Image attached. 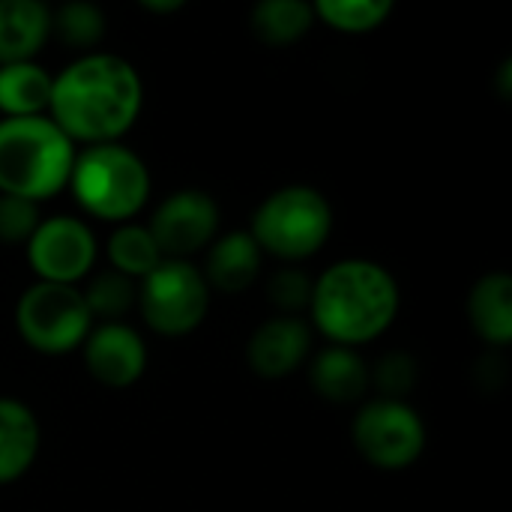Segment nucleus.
<instances>
[{"label":"nucleus","mask_w":512,"mask_h":512,"mask_svg":"<svg viewBox=\"0 0 512 512\" xmlns=\"http://www.w3.org/2000/svg\"><path fill=\"white\" fill-rule=\"evenodd\" d=\"M144 84L138 69L117 54H84L51 84L48 117L75 144H114L141 114Z\"/></svg>","instance_id":"obj_1"},{"label":"nucleus","mask_w":512,"mask_h":512,"mask_svg":"<svg viewBox=\"0 0 512 512\" xmlns=\"http://www.w3.org/2000/svg\"><path fill=\"white\" fill-rule=\"evenodd\" d=\"M51 36V9L42 0H0V66L33 60Z\"/></svg>","instance_id":"obj_13"},{"label":"nucleus","mask_w":512,"mask_h":512,"mask_svg":"<svg viewBox=\"0 0 512 512\" xmlns=\"http://www.w3.org/2000/svg\"><path fill=\"white\" fill-rule=\"evenodd\" d=\"M354 447L360 456L384 471H402L423 456L426 426L420 414L396 399H375L354 417Z\"/></svg>","instance_id":"obj_8"},{"label":"nucleus","mask_w":512,"mask_h":512,"mask_svg":"<svg viewBox=\"0 0 512 512\" xmlns=\"http://www.w3.org/2000/svg\"><path fill=\"white\" fill-rule=\"evenodd\" d=\"M138 306L153 333L186 336L204 321L210 306V288L195 264L162 258L156 270L141 279Z\"/></svg>","instance_id":"obj_7"},{"label":"nucleus","mask_w":512,"mask_h":512,"mask_svg":"<svg viewBox=\"0 0 512 512\" xmlns=\"http://www.w3.org/2000/svg\"><path fill=\"white\" fill-rule=\"evenodd\" d=\"M51 33L72 48H93L105 36V15L87 0H72L51 12Z\"/></svg>","instance_id":"obj_22"},{"label":"nucleus","mask_w":512,"mask_h":512,"mask_svg":"<svg viewBox=\"0 0 512 512\" xmlns=\"http://www.w3.org/2000/svg\"><path fill=\"white\" fill-rule=\"evenodd\" d=\"M39 453V420L18 399H0V486L30 471Z\"/></svg>","instance_id":"obj_15"},{"label":"nucleus","mask_w":512,"mask_h":512,"mask_svg":"<svg viewBox=\"0 0 512 512\" xmlns=\"http://www.w3.org/2000/svg\"><path fill=\"white\" fill-rule=\"evenodd\" d=\"M267 294H270L273 306H279L282 312L309 309V303H312V279H309L303 270L285 267V270H279V273L270 279Z\"/></svg>","instance_id":"obj_26"},{"label":"nucleus","mask_w":512,"mask_h":512,"mask_svg":"<svg viewBox=\"0 0 512 512\" xmlns=\"http://www.w3.org/2000/svg\"><path fill=\"white\" fill-rule=\"evenodd\" d=\"M498 93H501L504 99H510L512 96V60H504L501 69H498Z\"/></svg>","instance_id":"obj_27"},{"label":"nucleus","mask_w":512,"mask_h":512,"mask_svg":"<svg viewBox=\"0 0 512 512\" xmlns=\"http://www.w3.org/2000/svg\"><path fill=\"white\" fill-rule=\"evenodd\" d=\"M84 363H87V372L99 384L111 390H123V387H132L144 375L147 348H144V339L129 324L111 321L87 333Z\"/></svg>","instance_id":"obj_11"},{"label":"nucleus","mask_w":512,"mask_h":512,"mask_svg":"<svg viewBox=\"0 0 512 512\" xmlns=\"http://www.w3.org/2000/svg\"><path fill=\"white\" fill-rule=\"evenodd\" d=\"M147 228L162 258L186 261V255H195L216 240L219 207L201 189H180L156 207Z\"/></svg>","instance_id":"obj_10"},{"label":"nucleus","mask_w":512,"mask_h":512,"mask_svg":"<svg viewBox=\"0 0 512 512\" xmlns=\"http://www.w3.org/2000/svg\"><path fill=\"white\" fill-rule=\"evenodd\" d=\"M51 84L48 69L33 60L0 66V111L6 117H39L48 111Z\"/></svg>","instance_id":"obj_18"},{"label":"nucleus","mask_w":512,"mask_h":512,"mask_svg":"<svg viewBox=\"0 0 512 512\" xmlns=\"http://www.w3.org/2000/svg\"><path fill=\"white\" fill-rule=\"evenodd\" d=\"M15 324L21 339L42 354H69L93 330L84 294L57 282L30 285L15 306Z\"/></svg>","instance_id":"obj_6"},{"label":"nucleus","mask_w":512,"mask_h":512,"mask_svg":"<svg viewBox=\"0 0 512 512\" xmlns=\"http://www.w3.org/2000/svg\"><path fill=\"white\" fill-rule=\"evenodd\" d=\"M39 207L27 198L18 195H0V243L6 246H18L33 237V231L39 228Z\"/></svg>","instance_id":"obj_24"},{"label":"nucleus","mask_w":512,"mask_h":512,"mask_svg":"<svg viewBox=\"0 0 512 512\" xmlns=\"http://www.w3.org/2000/svg\"><path fill=\"white\" fill-rule=\"evenodd\" d=\"M75 201L99 219L129 222L150 198V171L123 144H90L75 153L69 174Z\"/></svg>","instance_id":"obj_4"},{"label":"nucleus","mask_w":512,"mask_h":512,"mask_svg":"<svg viewBox=\"0 0 512 512\" xmlns=\"http://www.w3.org/2000/svg\"><path fill=\"white\" fill-rule=\"evenodd\" d=\"M312 387L333 405H354L363 399L369 387V366L354 348L330 345L324 348L309 369Z\"/></svg>","instance_id":"obj_16"},{"label":"nucleus","mask_w":512,"mask_h":512,"mask_svg":"<svg viewBox=\"0 0 512 512\" xmlns=\"http://www.w3.org/2000/svg\"><path fill=\"white\" fill-rule=\"evenodd\" d=\"M81 294H84V303L90 309V318H105V324L120 321L132 309V303H138L135 282L120 276V273H114V270L99 273L87 285V291H81Z\"/></svg>","instance_id":"obj_23"},{"label":"nucleus","mask_w":512,"mask_h":512,"mask_svg":"<svg viewBox=\"0 0 512 512\" xmlns=\"http://www.w3.org/2000/svg\"><path fill=\"white\" fill-rule=\"evenodd\" d=\"M372 378H375V387H378L381 399H396V402H402V396L411 393V387H414V381H417V363H414L411 354L393 351V354L381 357V363L375 366Z\"/></svg>","instance_id":"obj_25"},{"label":"nucleus","mask_w":512,"mask_h":512,"mask_svg":"<svg viewBox=\"0 0 512 512\" xmlns=\"http://www.w3.org/2000/svg\"><path fill=\"white\" fill-rule=\"evenodd\" d=\"M27 261L39 282L75 285L90 273L96 261L93 231L72 216H51L39 222L33 237L27 240Z\"/></svg>","instance_id":"obj_9"},{"label":"nucleus","mask_w":512,"mask_h":512,"mask_svg":"<svg viewBox=\"0 0 512 512\" xmlns=\"http://www.w3.org/2000/svg\"><path fill=\"white\" fill-rule=\"evenodd\" d=\"M108 261H111L114 273L135 282V279H144L147 273L156 270V264L162 261V252H159L147 225L123 222L108 237Z\"/></svg>","instance_id":"obj_20"},{"label":"nucleus","mask_w":512,"mask_h":512,"mask_svg":"<svg viewBox=\"0 0 512 512\" xmlns=\"http://www.w3.org/2000/svg\"><path fill=\"white\" fill-rule=\"evenodd\" d=\"M333 231L330 201L315 186H282L252 216V240L282 261L315 255Z\"/></svg>","instance_id":"obj_5"},{"label":"nucleus","mask_w":512,"mask_h":512,"mask_svg":"<svg viewBox=\"0 0 512 512\" xmlns=\"http://www.w3.org/2000/svg\"><path fill=\"white\" fill-rule=\"evenodd\" d=\"M252 30L267 45H291L315 24V9L306 0H261L252 15Z\"/></svg>","instance_id":"obj_19"},{"label":"nucleus","mask_w":512,"mask_h":512,"mask_svg":"<svg viewBox=\"0 0 512 512\" xmlns=\"http://www.w3.org/2000/svg\"><path fill=\"white\" fill-rule=\"evenodd\" d=\"M468 318L477 336L495 348L512 342V279L507 273L483 276L468 297Z\"/></svg>","instance_id":"obj_17"},{"label":"nucleus","mask_w":512,"mask_h":512,"mask_svg":"<svg viewBox=\"0 0 512 512\" xmlns=\"http://www.w3.org/2000/svg\"><path fill=\"white\" fill-rule=\"evenodd\" d=\"M312 348V330L294 318V315H279L264 321L249 345H246V360L261 378H285L291 375Z\"/></svg>","instance_id":"obj_12"},{"label":"nucleus","mask_w":512,"mask_h":512,"mask_svg":"<svg viewBox=\"0 0 512 512\" xmlns=\"http://www.w3.org/2000/svg\"><path fill=\"white\" fill-rule=\"evenodd\" d=\"M315 327L342 348L378 339L399 315V285L375 261L348 258L312 282L309 303Z\"/></svg>","instance_id":"obj_2"},{"label":"nucleus","mask_w":512,"mask_h":512,"mask_svg":"<svg viewBox=\"0 0 512 512\" xmlns=\"http://www.w3.org/2000/svg\"><path fill=\"white\" fill-rule=\"evenodd\" d=\"M261 258H264V252L258 249V243L252 240L249 231H228L210 246L207 267L201 276H204L207 288H216L225 294H240L255 282V276L261 270Z\"/></svg>","instance_id":"obj_14"},{"label":"nucleus","mask_w":512,"mask_h":512,"mask_svg":"<svg viewBox=\"0 0 512 512\" xmlns=\"http://www.w3.org/2000/svg\"><path fill=\"white\" fill-rule=\"evenodd\" d=\"M141 9H147V12H177V9H183V0H141Z\"/></svg>","instance_id":"obj_28"},{"label":"nucleus","mask_w":512,"mask_h":512,"mask_svg":"<svg viewBox=\"0 0 512 512\" xmlns=\"http://www.w3.org/2000/svg\"><path fill=\"white\" fill-rule=\"evenodd\" d=\"M315 18L342 33H369L387 21L393 0H318L312 3Z\"/></svg>","instance_id":"obj_21"},{"label":"nucleus","mask_w":512,"mask_h":512,"mask_svg":"<svg viewBox=\"0 0 512 512\" xmlns=\"http://www.w3.org/2000/svg\"><path fill=\"white\" fill-rule=\"evenodd\" d=\"M72 165L75 144L51 117L0 120V195L39 204L69 186Z\"/></svg>","instance_id":"obj_3"}]
</instances>
